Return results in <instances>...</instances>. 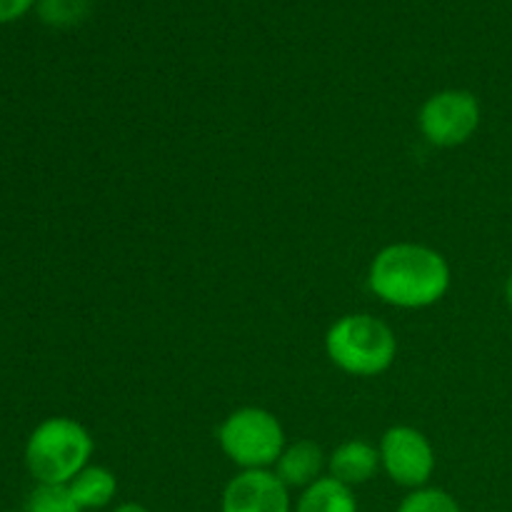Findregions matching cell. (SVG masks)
<instances>
[{
  "label": "cell",
  "mask_w": 512,
  "mask_h": 512,
  "mask_svg": "<svg viewBox=\"0 0 512 512\" xmlns=\"http://www.w3.org/2000/svg\"><path fill=\"white\" fill-rule=\"evenodd\" d=\"M68 485L80 510H100L118 495V478L103 465H88Z\"/></svg>",
  "instance_id": "30bf717a"
},
{
  "label": "cell",
  "mask_w": 512,
  "mask_h": 512,
  "mask_svg": "<svg viewBox=\"0 0 512 512\" xmlns=\"http://www.w3.org/2000/svg\"><path fill=\"white\" fill-rule=\"evenodd\" d=\"M380 468V453L378 448H373L365 440H348L340 448H335V453L330 455L328 470L330 478L340 480L348 488L355 485H363L378 473Z\"/></svg>",
  "instance_id": "9c48e42d"
},
{
  "label": "cell",
  "mask_w": 512,
  "mask_h": 512,
  "mask_svg": "<svg viewBox=\"0 0 512 512\" xmlns=\"http://www.w3.org/2000/svg\"><path fill=\"white\" fill-rule=\"evenodd\" d=\"M0 512H25V510H0Z\"/></svg>",
  "instance_id": "ac0fdd59"
},
{
  "label": "cell",
  "mask_w": 512,
  "mask_h": 512,
  "mask_svg": "<svg viewBox=\"0 0 512 512\" xmlns=\"http://www.w3.org/2000/svg\"><path fill=\"white\" fill-rule=\"evenodd\" d=\"M395 512H463L458 500L440 488L413 490Z\"/></svg>",
  "instance_id": "4fadbf2b"
},
{
  "label": "cell",
  "mask_w": 512,
  "mask_h": 512,
  "mask_svg": "<svg viewBox=\"0 0 512 512\" xmlns=\"http://www.w3.org/2000/svg\"><path fill=\"white\" fill-rule=\"evenodd\" d=\"M93 438L73 418H48L30 433L25 443V468L35 483L68 485L88 468Z\"/></svg>",
  "instance_id": "7a4b0ae2"
},
{
  "label": "cell",
  "mask_w": 512,
  "mask_h": 512,
  "mask_svg": "<svg viewBox=\"0 0 512 512\" xmlns=\"http://www.w3.org/2000/svg\"><path fill=\"white\" fill-rule=\"evenodd\" d=\"M505 298H508V305L512 308V273L508 278V285H505Z\"/></svg>",
  "instance_id": "e0dca14e"
},
{
  "label": "cell",
  "mask_w": 512,
  "mask_h": 512,
  "mask_svg": "<svg viewBox=\"0 0 512 512\" xmlns=\"http://www.w3.org/2000/svg\"><path fill=\"white\" fill-rule=\"evenodd\" d=\"M368 285L383 303L395 308H430L448 293L450 265L428 245L395 243L373 258Z\"/></svg>",
  "instance_id": "6da1fadb"
},
{
  "label": "cell",
  "mask_w": 512,
  "mask_h": 512,
  "mask_svg": "<svg viewBox=\"0 0 512 512\" xmlns=\"http://www.w3.org/2000/svg\"><path fill=\"white\" fill-rule=\"evenodd\" d=\"M113 512H150V510L140 503H123V505H118Z\"/></svg>",
  "instance_id": "2e32d148"
},
{
  "label": "cell",
  "mask_w": 512,
  "mask_h": 512,
  "mask_svg": "<svg viewBox=\"0 0 512 512\" xmlns=\"http://www.w3.org/2000/svg\"><path fill=\"white\" fill-rule=\"evenodd\" d=\"M35 0H0V23H13V20L23 18Z\"/></svg>",
  "instance_id": "9a60e30c"
},
{
  "label": "cell",
  "mask_w": 512,
  "mask_h": 512,
  "mask_svg": "<svg viewBox=\"0 0 512 512\" xmlns=\"http://www.w3.org/2000/svg\"><path fill=\"white\" fill-rule=\"evenodd\" d=\"M218 443L225 458L243 470H268L285 450L280 420L263 408H240L223 420Z\"/></svg>",
  "instance_id": "277c9868"
},
{
  "label": "cell",
  "mask_w": 512,
  "mask_h": 512,
  "mask_svg": "<svg viewBox=\"0 0 512 512\" xmlns=\"http://www.w3.org/2000/svg\"><path fill=\"white\" fill-rule=\"evenodd\" d=\"M323 468H325V455L320 450L318 443L313 440H298L290 448L283 450V455L275 463L273 473L278 475L280 480L285 483V488H310L315 480L323 478Z\"/></svg>",
  "instance_id": "ba28073f"
},
{
  "label": "cell",
  "mask_w": 512,
  "mask_h": 512,
  "mask_svg": "<svg viewBox=\"0 0 512 512\" xmlns=\"http://www.w3.org/2000/svg\"><path fill=\"white\" fill-rule=\"evenodd\" d=\"M88 0H38V13L45 23L55 28L73 25L75 20L83 18Z\"/></svg>",
  "instance_id": "5bb4252c"
},
{
  "label": "cell",
  "mask_w": 512,
  "mask_h": 512,
  "mask_svg": "<svg viewBox=\"0 0 512 512\" xmlns=\"http://www.w3.org/2000/svg\"><path fill=\"white\" fill-rule=\"evenodd\" d=\"M420 133L438 148H455L473 138L480 125V103L468 90L430 95L418 115Z\"/></svg>",
  "instance_id": "5b68a950"
},
{
  "label": "cell",
  "mask_w": 512,
  "mask_h": 512,
  "mask_svg": "<svg viewBox=\"0 0 512 512\" xmlns=\"http://www.w3.org/2000/svg\"><path fill=\"white\" fill-rule=\"evenodd\" d=\"M220 512H293V503L273 470H243L225 485Z\"/></svg>",
  "instance_id": "52a82bcc"
},
{
  "label": "cell",
  "mask_w": 512,
  "mask_h": 512,
  "mask_svg": "<svg viewBox=\"0 0 512 512\" xmlns=\"http://www.w3.org/2000/svg\"><path fill=\"white\" fill-rule=\"evenodd\" d=\"M25 512H83L75 503L70 485L38 483L25 500Z\"/></svg>",
  "instance_id": "7c38bea8"
},
{
  "label": "cell",
  "mask_w": 512,
  "mask_h": 512,
  "mask_svg": "<svg viewBox=\"0 0 512 512\" xmlns=\"http://www.w3.org/2000/svg\"><path fill=\"white\" fill-rule=\"evenodd\" d=\"M293 512H358V500L353 488L328 475L300 493Z\"/></svg>",
  "instance_id": "8fae6325"
},
{
  "label": "cell",
  "mask_w": 512,
  "mask_h": 512,
  "mask_svg": "<svg viewBox=\"0 0 512 512\" xmlns=\"http://www.w3.org/2000/svg\"><path fill=\"white\" fill-rule=\"evenodd\" d=\"M325 350L343 373L375 378L395 363L398 340L393 330L373 315H345L325 335Z\"/></svg>",
  "instance_id": "3957f363"
},
{
  "label": "cell",
  "mask_w": 512,
  "mask_h": 512,
  "mask_svg": "<svg viewBox=\"0 0 512 512\" xmlns=\"http://www.w3.org/2000/svg\"><path fill=\"white\" fill-rule=\"evenodd\" d=\"M380 468L400 488L420 490L435 470V450L420 430L395 425L380 440Z\"/></svg>",
  "instance_id": "8992f818"
}]
</instances>
